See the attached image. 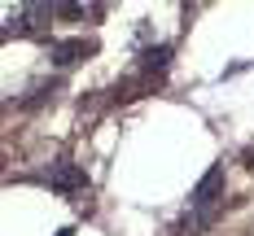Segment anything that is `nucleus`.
Instances as JSON below:
<instances>
[{
  "label": "nucleus",
  "mask_w": 254,
  "mask_h": 236,
  "mask_svg": "<svg viewBox=\"0 0 254 236\" xmlns=\"http://www.w3.org/2000/svg\"><path fill=\"white\" fill-rule=\"evenodd\" d=\"M219 197H224V166H210L202 180H197L189 206H193V214H215L219 210Z\"/></svg>",
  "instance_id": "1"
},
{
  "label": "nucleus",
  "mask_w": 254,
  "mask_h": 236,
  "mask_svg": "<svg viewBox=\"0 0 254 236\" xmlns=\"http://www.w3.org/2000/svg\"><path fill=\"white\" fill-rule=\"evenodd\" d=\"M49 184H53V192L70 197V192H83V188H88V175L79 171L75 162H53V171H49Z\"/></svg>",
  "instance_id": "2"
},
{
  "label": "nucleus",
  "mask_w": 254,
  "mask_h": 236,
  "mask_svg": "<svg viewBox=\"0 0 254 236\" xmlns=\"http://www.w3.org/2000/svg\"><path fill=\"white\" fill-rule=\"evenodd\" d=\"M92 52H97L92 40H62V44H53V61H57V66H70V61L92 57Z\"/></svg>",
  "instance_id": "3"
},
{
  "label": "nucleus",
  "mask_w": 254,
  "mask_h": 236,
  "mask_svg": "<svg viewBox=\"0 0 254 236\" xmlns=\"http://www.w3.org/2000/svg\"><path fill=\"white\" fill-rule=\"evenodd\" d=\"M167 57H171V48H167V44H158V48L145 52V61H140V66H145V70H153V66H167Z\"/></svg>",
  "instance_id": "4"
},
{
  "label": "nucleus",
  "mask_w": 254,
  "mask_h": 236,
  "mask_svg": "<svg viewBox=\"0 0 254 236\" xmlns=\"http://www.w3.org/2000/svg\"><path fill=\"white\" fill-rule=\"evenodd\" d=\"M57 236H75V228H62V232H57Z\"/></svg>",
  "instance_id": "5"
}]
</instances>
